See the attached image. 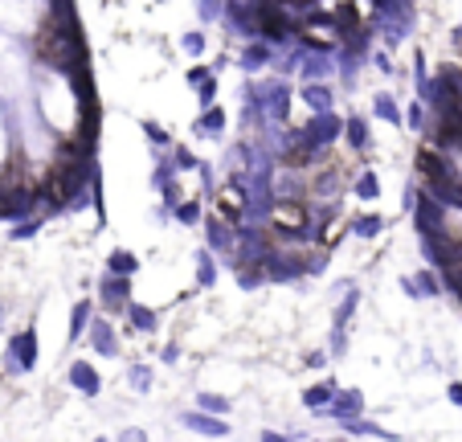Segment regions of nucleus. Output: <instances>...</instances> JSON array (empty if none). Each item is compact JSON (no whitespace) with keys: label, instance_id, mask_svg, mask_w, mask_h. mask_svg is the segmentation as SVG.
I'll return each mask as SVG.
<instances>
[{"label":"nucleus","instance_id":"f257e3e1","mask_svg":"<svg viewBox=\"0 0 462 442\" xmlns=\"http://www.w3.org/2000/svg\"><path fill=\"white\" fill-rule=\"evenodd\" d=\"M417 173L429 184V197L442 205H462V177L450 164V156H442L438 148H421L417 152Z\"/></svg>","mask_w":462,"mask_h":442},{"label":"nucleus","instance_id":"f03ea898","mask_svg":"<svg viewBox=\"0 0 462 442\" xmlns=\"http://www.w3.org/2000/svg\"><path fill=\"white\" fill-rule=\"evenodd\" d=\"M12 356H17L21 369H33V360H37V336H33V332L12 336Z\"/></svg>","mask_w":462,"mask_h":442},{"label":"nucleus","instance_id":"7ed1b4c3","mask_svg":"<svg viewBox=\"0 0 462 442\" xmlns=\"http://www.w3.org/2000/svg\"><path fill=\"white\" fill-rule=\"evenodd\" d=\"M70 381L82 389V394H98V373H94L86 360H78V364H70Z\"/></svg>","mask_w":462,"mask_h":442},{"label":"nucleus","instance_id":"20e7f679","mask_svg":"<svg viewBox=\"0 0 462 442\" xmlns=\"http://www.w3.org/2000/svg\"><path fill=\"white\" fill-rule=\"evenodd\" d=\"M94 348H98V353H107V356L119 353V340H115L111 324H102V319H98V328H94Z\"/></svg>","mask_w":462,"mask_h":442},{"label":"nucleus","instance_id":"39448f33","mask_svg":"<svg viewBox=\"0 0 462 442\" xmlns=\"http://www.w3.org/2000/svg\"><path fill=\"white\" fill-rule=\"evenodd\" d=\"M303 103L315 107V111H331V90L320 87V82H311V87L303 90Z\"/></svg>","mask_w":462,"mask_h":442},{"label":"nucleus","instance_id":"423d86ee","mask_svg":"<svg viewBox=\"0 0 462 442\" xmlns=\"http://www.w3.org/2000/svg\"><path fill=\"white\" fill-rule=\"evenodd\" d=\"M185 426L188 430H205V434H225V426L217 418H205V414H185Z\"/></svg>","mask_w":462,"mask_h":442},{"label":"nucleus","instance_id":"0eeeda50","mask_svg":"<svg viewBox=\"0 0 462 442\" xmlns=\"http://www.w3.org/2000/svg\"><path fill=\"white\" fill-rule=\"evenodd\" d=\"M221 123H225V115H221L217 107H209V111H205V119L196 123V135H221Z\"/></svg>","mask_w":462,"mask_h":442},{"label":"nucleus","instance_id":"6e6552de","mask_svg":"<svg viewBox=\"0 0 462 442\" xmlns=\"http://www.w3.org/2000/svg\"><path fill=\"white\" fill-rule=\"evenodd\" d=\"M266 62H270V45H250L246 58H241L246 70H258V66H266Z\"/></svg>","mask_w":462,"mask_h":442},{"label":"nucleus","instance_id":"1a4fd4ad","mask_svg":"<svg viewBox=\"0 0 462 442\" xmlns=\"http://www.w3.org/2000/svg\"><path fill=\"white\" fill-rule=\"evenodd\" d=\"M356 197H360V201H376V197H380V184H376V173H364V177L356 180Z\"/></svg>","mask_w":462,"mask_h":442},{"label":"nucleus","instance_id":"9d476101","mask_svg":"<svg viewBox=\"0 0 462 442\" xmlns=\"http://www.w3.org/2000/svg\"><path fill=\"white\" fill-rule=\"evenodd\" d=\"M331 398H335V381H324V385H315V389L303 394L307 405H324V401H331Z\"/></svg>","mask_w":462,"mask_h":442},{"label":"nucleus","instance_id":"9b49d317","mask_svg":"<svg viewBox=\"0 0 462 442\" xmlns=\"http://www.w3.org/2000/svg\"><path fill=\"white\" fill-rule=\"evenodd\" d=\"M376 115L389 119V123H401V111H397V103H393L389 94H376Z\"/></svg>","mask_w":462,"mask_h":442},{"label":"nucleus","instance_id":"f8f14e48","mask_svg":"<svg viewBox=\"0 0 462 442\" xmlns=\"http://www.w3.org/2000/svg\"><path fill=\"white\" fill-rule=\"evenodd\" d=\"M344 127H348V139H352V148H364V143H369V127H364V119H348Z\"/></svg>","mask_w":462,"mask_h":442},{"label":"nucleus","instance_id":"ddd939ff","mask_svg":"<svg viewBox=\"0 0 462 442\" xmlns=\"http://www.w3.org/2000/svg\"><path fill=\"white\" fill-rule=\"evenodd\" d=\"M111 270H115V274H131V270H136V258H131L127 250H115V254H111Z\"/></svg>","mask_w":462,"mask_h":442},{"label":"nucleus","instance_id":"4468645a","mask_svg":"<svg viewBox=\"0 0 462 442\" xmlns=\"http://www.w3.org/2000/svg\"><path fill=\"white\" fill-rule=\"evenodd\" d=\"M131 324H136L139 332H151V328H156V315L147 308H131Z\"/></svg>","mask_w":462,"mask_h":442},{"label":"nucleus","instance_id":"2eb2a0df","mask_svg":"<svg viewBox=\"0 0 462 442\" xmlns=\"http://www.w3.org/2000/svg\"><path fill=\"white\" fill-rule=\"evenodd\" d=\"M360 238H372V233H380V218H356V225H352Z\"/></svg>","mask_w":462,"mask_h":442},{"label":"nucleus","instance_id":"dca6fc26","mask_svg":"<svg viewBox=\"0 0 462 442\" xmlns=\"http://www.w3.org/2000/svg\"><path fill=\"white\" fill-rule=\"evenodd\" d=\"M131 385H139V394H147V385H151V373L139 364V369H131Z\"/></svg>","mask_w":462,"mask_h":442},{"label":"nucleus","instance_id":"f3484780","mask_svg":"<svg viewBox=\"0 0 462 442\" xmlns=\"http://www.w3.org/2000/svg\"><path fill=\"white\" fill-rule=\"evenodd\" d=\"M217 8H221V0H196V12H201L205 21H213V17H217Z\"/></svg>","mask_w":462,"mask_h":442},{"label":"nucleus","instance_id":"a211bd4d","mask_svg":"<svg viewBox=\"0 0 462 442\" xmlns=\"http://www.w3.org/2000/svg\"><path fill=\"white\" fill-rule=\"evenodd\" d=\"M86 315H91V308H86V303H78V308H74V328H70V336H78V332H82Z\"/></svg>","mask_w":462,"mask_h":442},{"label":"nucleus","instance_id":"6ab92c4d","mask_svg":"<svg viewBox=\"0 0 462 442\" xmlns=\"http://www.w3.org/2000/svg\"><path fill=\"white\" fill-rule=\"evenodd\" d=\"M185 49H188V53H201V49H205V37H201V33H188Z\"/></svg>","mask_w":462,"mask_h":442},{"label":"nucleus","instance_id":"aec40b11","mask_svg":"<svg viewBox=\"0 0 462 442\" xmlns=\"http://www.w3.org/2000/svg\"><path fill=\"white\" fill-rule=\"evenodd\" d=\"M176 218H181V221H196V205H181V209H176Z\"/></svg>","mask_w":462,"mask_h":442},{"label":"nucleus","instance_id":"412c9836","mask_svg":"<svg viewBox=\"0 0 462 442\" xmlns=\"http://www.w3.org/2000/svg\"><path fill=\"white\" fill-rule=\"evenodd\" d=\"M201 405H209V409H225V401L213 398V394H205V398H201Z\"/></svg>","mask_w":462,"mask_h":442},{"label":"nucleus","instance_id":"4be33fe9","mask_svg":"<svg viewBox=\"0 0 462 442\" xmlns=\"http://www.w3.org/2000/svg\"><path fill=\"white\" fill-rule=\"evenodd\" d=\"M29 233H37V221H25V225H21V229H17L12 238H29Z\"/></svg>","mask_w":462,"mask_h":442},{"label":"nucleus","instance_id":"5701e85b","mask_svg":"<svg viewBox=\"0 0 462 442\" xmlns=\"http://www.w3.org/2000/svg\"><path fill=\"white\" fill-rule=\"evenodd\" d=\"M450 401H454V405H462V385H450Z\"/></svg>","mask_w":462,"mask_h":442}]
</instances>
